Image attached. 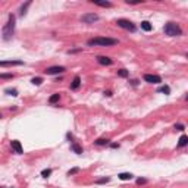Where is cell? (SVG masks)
Returning <instances> with one entry per match:
<instances>
[{
  "mask_svg": "<svg viewBox=\"0 0 188 188\" xmlns=\"http://www.w3.org/2000/svg\"><path fill=\"white\" fill-rule=\"evenodd\" d=\"M109 181H110V178H107V176H106V178L97 179V181H96V184H104V182H109Z\"/></svg>",
  "mask_w": 188,
  "mask_h": 188,
  "instance_id": "27",
  "label": "cell"
},
{
  "mask_svg": "<svg viewBox=\"0 0 188 188\" xmlns=\"http://www.w3.org/2000/svg\"><path fill=\"white\" fill-rule=\"evenodd\" d=\"M96 21H99L97 13H84L81 16V22H84V24H94Z\"/></svg>",
  "mask_w": 188,
  "mask_h": 188,
  "instance_id": "5",
  "label": "cell"
},
{
  "mask_svg": "<svg viewBox=\"0 0 188 188\" xmlns=\"http://www.w3.org/2000/svg\"><path fill=\"white\" fill-rule=\"evenodd\" d=\"M116 24H118V27H121V28H124V29H128V31H131V32H134V31H135V25H134L129 19H124V18H121V19H118V21H116Z\"/></svg>",
  "mask_w": 188,
  "mask_h": 188,
  "instance_id": "4",
  "label": "cell"
},
{
  "mask_svg": "<svg viewBox=\"0 0 188 188\" xmlns=\"http://www.w3.org/2000/svg\"><path fill=\"white\" fill-rule=\"evenodd\" d=\"M188 145V137L187 135H181L178 140V147H185Z\"/></svg>",
  "mask_w": 188,
  "mask_h": 188,
  "instance_id": "13",
  "label": "cell"
},
{
  "mask_svg": "<svg viewBox=\"0 0 188 188\" xmlns=\"http://www.w3.org/2000/svg\"><path fill=\"white\" fill-rule=\"evenodd\" d=\"M118 75H119V77H122V78H126L128 77V71L126 69H119L118 71Z\"/></svg>",
  "mask_w": 188,
  "mask_h": 188,
  "instance_id": "24",
  "label": "cell"
},
{
  "mask_svg": "<svg viewBox=\"0 0 188 188\" xmlns=\"http://www.w3.org/2000/svg\"><path fill=\"white\" fill-rule=\"evenodd\" d=\"M10 145H12V148L15 150V153H18V154H22V153H24V148H22V145H21V143H19L18 140H13V141L10 143Z\"/></svg>",
  "mask_w": 188,
  "mask_h": 188,
  "instance_id": "8",
  "label": "cell"
},
{
  "mask_svg": "<svg viewBox=\"0 0 188 188\" xmlns=\"http://www.w3.org/2000/svg\"><path fill=\"white\" fill-rule=\"evenodd\" d=\"M71 148H72V152L77 153V154H81V153H82V147H81L78 143H72V144H71Z\"/></svg>",
  "mask_w": 188,
  "mask_h": 188,
  "instance_id": "12",
  "label": "cell"
},
{
  "mask_svg": "<svg viewBox=\"0 0 188 188\" xmlns=\"http://www.w3.org/2000/svg\"><path fill=\"white\" fill-rule=\"evenodd\" d=\"M187 59H188V53H187Z\"/></svg>",
  "mask_w": 188,
  "mask_h": 188,
  "instance_id": "32",
  "label": "cell"
},
{
  "mask_svg": "<svg viewBox=\"0 0 188 188\" xmlns=\"http://www.w3.org/2000/svg\"><path fill=\"white\" fill-rule=\"evenodd\" d=\"M13 32H15V15H9V18H8V22L3 25V28H2V35H3V40L5 41H8V40H10L12 38V35H13Z\"/></svg>",
  "mask_w": 188,
  "mask_h": 188,
  "instance_id": "1",
  "label": "cell"
},
{
  "mask_svg": "<svg viewBox=\"0 0 188 188\" xmlns=\"http://www.w3.org/2000/svg\"><path fill=\"white\" fill-rule=\"evenodd\" d=\"M0 78H2V80H6V78H13V73H2V75H0Z\"/></svg>",
  "mask_w": 188,
  "mask_h": 188,
  "instance_id": "26",
  "label": "cell"
},
{
  "mask_svg": "<svg viewBox=\"0 0 188 188\" xmlns=\"http://www.w3.org/2000/svg\"><path fill=\"white\" fill-rule=\"evenodd\" d=\"M5 93H6V94H9V96H18V91H16L15 88H6V90H5Z\"/></svg>",
  "mask_w": 188,
  "mask_h": 188,
  "instance_id": "22",
  "label": "cell"
},
{
  "mask_svg": "<svg viewBox=\"0 0 188 188\" xmlns=\"http://www.w3.org/2000/svg\"><path fill=\"white\" fill-rule=\"evenodd\" d=\"M31 82H32L34 85H41V82H43V78H40V77L32 78V80H31Z\"/></svg>",
  "mask_w": 188,
  "mask_h": 188,
  "instance_id": "21",
  "label": "cell"
},
{
  "mask_svg": "<svg viewBox=\"0 0 188 188\" xmlns=\"http://www.w3.org/2000/svg\"><path fill=\"white\" fill-rule=\"evenodd\" d=\"M157 93H165V94H171V87L169 85H162L157 88Z\"/></svg>",
  "mask_w": 188,
  "mask_h": 188,
  "instance_id": "18",
  "label": "cell"
},
{
  "mask_svg": "<svg viewBox=\"0 0 188 188\" xmlns=\"http://www.w3.org/2000/svg\"><path fill=\"white\" fill-rule=\"evenodd\" d=\"M80 85H81V78L77 75V77L73 78L72 84H71V88H72V90H78V88H80Z\"/></svg>",
  "mask_w": 188,
  "mask_h": 188,
  "instance_id": "11",
  "label": "cell"
},
{
  "mask_svg": "<svg viewBox=\"0 0 188 188\" xmlns=\"http://www.w3.org/2000/svg\"><path fill=\"white\" fill-rule=\"evenodd\" d=\"M141 29H144V31L148 32V31L153 29V27H152V24H150L148 21H143V22H141Z\"/></svg>",
  "mask_w": 188,
  "mask_h": 188,
  "instance_id": "16",
  "label": "cell"
},
{
  "mask_svg": "<svg viewBox=\"0 0 188 188\" xmlns=\"http://www.w3.org/2000/svg\"><path fill=\"white\" fill-rule=\"evenodd\" d=\"M78 172H80V168H73V169L68 171V175L71 176V175H75V173H78Z\"/></svg>",
  "mask_w": 188,
  "mask_h": 188,
  "instance_id": "25",
  "label": "cell"
},
{
  "mask_svg": "<svg viewBox=\"0 0 188 188\" xmlns=\"http://www.w3.org/2000/svg\"><path fill=\"white\" fill-rule=\"evenodd\" d=\"M59 99H60V94H59V93H56V94H53V96L49 99V103H50V104H53V103L59 101Z\"/></svg>",
  "mask_w": 188,
  "mask_h": 188,
  "instance_id": "19",
  "label": "cell"
},
{
  "mask_svg": "<svg viewBox=\"0 0 188 188\" xmlns=\"http://www.w3.org/2000/svg\"><path fill=\"white\" fill-rule=\"evenodd\" d=\"M13 65H24L22 60H2L0 62V66H13Z\"/></svg>",
  "mask_w": 188,
  "mask_h": 188,
  "instance_id": "10",
  "label": "cell"
},
{
  "mask_svg": "<svg viewBox=\"0 0 188 188\" xmlns=\"http://www.w3.org/2000/svg\"><path fill=\"white\" fill-rule=\"evenodd\" d=\"M29 6H31V2H27L25 5H22V6H21V9H19V15H21V16H24V15L27 13V9H28Z\"/></svg>",
  "mask_w": 188,
  "mask_h": 188,
  "instance_id": "17",
  "label": "cell"
},
{
  "mask_svg": "<svg viewBox=\"0 0 188 188\" xmlns=\"http://www.w3.org/2000/svg\"><path fill=\"white\" fill-rule=\"evenodd\" d=\"M145 182H147V179H145V178H138V179H137V184H138V185L145 184Z\"/></svg>",
  "mask_w": 188,
  "mask_h": 188,
  "instance_id": "28",
  "label": "cell"
},
{
  "mask_svg": "<svg viewBox=\"0 0 188 188\" xmlns=\"http://www.w3.org/2000/svg\"><path fill=\"white\" fill-rule=\"evenodd\" d=\"M175 129H178V131H184V125H182V124H176V125H175Z\"/></svg>",
  "mask_w": 188,
  "mask_h": 188,
  "instance_id": "29",
  "label": "cell"
},
{
  "mask_svg": "<svg viewBox=\"0 0 188 188\" xmlns=\"http://www.w3.org/2000/svg\"><path fill=\"white\" fill-rule=\"evenodd\" d=\"M187 101H188V94H187Z\"/></svg>",
  "mask_w": 188,
  "mask_h": 188,
  "instance_id": "31",
  "label": "cell"
},
{
  "mask_svg": "<svg viewBox=\"0 0 188 188\" xmlns=\"http://www.w3.org/2000/svg\"><path fill=\"white\" fill-rule=\"evenodd\" d=\"M66 69L63 66H50L46 69V73L47 75H59V73H63Z\"/></svg>",
  "mask_w": 188,
  "mask_h": 188,
  "instance_id": "7",
  "label": "cell"
},
{
  "mask_svg": "<svg viewBox=\"0 0 188 188\" xmlns=\"http://www.w3.org/2000/svg\"><path fill=\"white\" fill-rule=\"evenodd\" d=\"M88 46H101V47H109L118 44V40L110 38V37H96V38H90L87 41Z\"/></svg>",
  "mask_w": 188,
  "mask_h": 188,
  "instance_id": "2",
  "label": "cell"
},
{
  "mask_svg": "<svg viewBox=\"0 0 188 188\" xmlns=\"http://www.w3.org/2000/svg\"><path fill=\"white\" fill-rule=\"evenodd\" d=\"M163 32H165L166 35H169V37H178V35L182 34V29H181V27H179L178 24H175V22H168V24L163 27Z\"/></svg>",
  "mask_w": 188,
  "mask_h": 188,
  "instance_id": "3",
  "label": "cell"
},
{
  "mask_svg": "<svg viewBox=\"0 0 188 188\" xmlns=\"http://www.w3.org/2000/svg\"><path fill=\"white\" fill-rule=\"evenodd\" d=\"M119 176V179H122V181H129V179H132V173H129V172H122V173H119L118 175Z\"/></svg>",
  "mask_w": 188,
  "mask_h": 188,
  "instance_id": "15",
  "label": "cell"
},
{
  "mask_svg": "<svg viewBox=\"0 0 188 188\" xmlns=\"http://www.w3.org/2000/svg\"><path fill=\"white\" fill-rule=\"evenodd\" d=\"M144 81L148 82V84H160V82H162V78L159 77V75L145 73V75H144Z\"/></svg>",
  "mask_w": 188,
  "mask_h": 188,
  "instance_id": "6",
  "label": "cell"
},
{
  "mask_svg": "<svg viewBox=\"0 0 188 188\" xmlns=\"http://www.w3.org/2000/svg\"><path fill=\"white\" fill-rule=\"evenodd\" d=\"M131 82H132V85H137V84H138V81H137V80H132Z\"/></svg>",
  "mask_w": 188,
  "mask_h": 188,
  "instance_id": "30",
  "label": "cell"
},
{
  "mask_svg": "<svg viewBox=\"0 0 188 188\" xmlns=\"http://www.w3.org/2000/svg\"><path fill=\"white\" fill-rule=\"evenodd\" d=\"M97 62H99L100 65H104V66H109V65L113 63V60H112L110 57H107V56H99V57H97Z\"/></svg>",
  "mask_w": 188,
  "mask_h": 188,
  "instance_id": "9",
  "label": "cell"
},
{
  "mask_svg": "<svg viewBox=\"0 0 188 188\" xmlns=\"http://www.w3.org/2000/svg\"><path fill=\"white\" fill-rule=\"evenodd\" d=\"M96 145H107L109 144V140L107 138H99L97 141H94Z\"/></svg>",
  "mask_w": 188,
  "mask_h": 188,
  "instance_id": "20",
  "label": "cell"
},
{
  "mask_svg": "<svg viewBox=\"0 0 188 188\" xmlns=\"http://www.w3.org/2000/svg\"><path fill=\"white\" fill-rule=\"evenodd\" d=\"M91 3H94L97 6H101V8H112V3L110 2H99V0H91Z\"/></svg>",
  "mask_w": 188,
  "mask_h": 188,
  "instance_id": "14",
  "label": "cell"
},
{
  "mask_svg": "<svg viewBox=\"0 0 188 188\" xmlns=\"http://www.w3.org/2000/svg\"><path fill=\"white\" fill-rule=\"evenodd\" d=\"M50 175H52V169H43L41 171V176L43 178H49Z\"/></svg>",
  "mask_w": 188,
  "mask_h": 188,
  "instance_id": "23",
  "label": "cell"
}]
</instances>
